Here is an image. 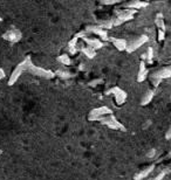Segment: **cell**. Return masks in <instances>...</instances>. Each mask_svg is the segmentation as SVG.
Segmentation results:
<instances>
[{
  "mask_svg": "<svg viewBox=\"0 0 171 180\" xmlns=\"http://www.w3.org/2000/svg\"><path fill=\"white\" fill-rule=\"evenodd\" d=\"M21 68H22V71L24 73H31L35 76H40V77H43V78H53L55 76V74L51 70H46L43 68H40V67H36L32 63L31 58H27L20 63Z\"/></svg>",
  "mask_w": 171,
  "mask_h": 180,
  "instance_id": "obj_1",
  "label": "cell"
},
{
  "mask_svg": "<svg viewBox=\"0 0 171 180\" xmlns=\"http://www.w3.org/2000/svg\"><path fill=\"white\" fill-rule=\"evenodd\" d=\"M96 120H99V122H101L102 124H105V125H108L109 127H111V129H118V130H122V131H126V127L120 123V122H117V120L113 116V115H109V116H104V117H100V118H97Z\"/></svg>",
  "mask_w": 171,
  "mask_h": 180,
  "instance_id": "obj_2",
  "label": "cell"
},
{
  "mask_svg": "<svg viewBox=\"0 0 171 180\" xmlns=\"http://www.w3.org/2000/svg\"><path fill=\"white\" fill-rule=\"evenodd\" d=\"M109 115H113V111L107 108V107H102V108H97V109H94L90 111L89 114V120H96L100 117H104V116H109Z\"/></svg>",
  "mask_w": 171,
  "mask_h": 180,
  "instance_id": "obj_3",
  "label": "cell"
},
{
  "mask_svg": "<svg viewBox=\"0 0 171 180\" xmlns=\"http://www.w3.org/2000/svg\"><path fill=\"white\" fill-rule=\"evenodd\" d=\"M2 37H4L5 40L12 42V43H15V42H18V41L21 39V33H20V30H18L17 28H11V30H7V32L2 35Z\"/></svg>",
  "mask_w": 171,
  "mask_h": 180,
  "instance_id": "obj_4",
  "label": "cell"
},
{
  "mask_svg": "<svg viewBox=\"0 0 171 180\" xmlns=\"http://www.w3.org/2000/svg\"><path fill=\"white\" fill-rule=\"evenodd\" d=\"M107 95H114L117 104H122V103L126 101V98H127L126 92H124L123 90H121L120 88H117V87L111 88L110 90H108V91H107Z\"/></svg>",
  "mask_w": 171,
  "mask_h": 180,
  "instance_id": "obj_5",
  "label": "cell"
},
{
  "mask_svg": "<svg viewBox=\"0 0 171 180\" xmlns=\"http://www.w3.org/2000/svg\"><path fill=\"white\" fill-rule=\"evenodd\" d=\"M86 30H87L88 33H95V34H97V35L101 37V40H103V41H108V40H109L107 30H102V28L99 27V26H90V27H87Z\"/></svg>",
  "mask_w": 171,
  "mask_h": 180,
  "instance_id": "obj_6",
  "label": "cell"
},
{
  "mask_svg": "<svg viewBox=\"0 0 171 180\" xmlns=\"http://www.w3.org/2000/svg\"><path fill=\"white\" fill-rule=\"evenodd\" d=\"M82 40H83L89 47H92L93 49H100V48H102L103 46H104V43H103L102 41H101L100 39H96V37L92 39V37H88V36H83Z\"/></svg>",
  "mask_w": 171,
  "mask_h": 180,
  "instance_id": "obj_7",
  "label": "cell"
},
{
  "mask_svg": "<svg viewBox=\"0 0 171 180\" xmlns=\"http://www.w3.org/2000/svg\"><path fill=\"white\" fill-rule=\"evenodd\" d=\"M79 50L80 52H82L88 59H94L95 56H96V52H95V49H93L92 47H89V46H83V47H79Z\"/></svg>",
  "mask_w": 171,
  "mask_h": 180,
  "instance_id": "obj_8",
  "label": "cell"
},
{
  "mask_svg": "<svg viewBox=\"0 0 171 180\" xmlns=\"http://www.w3.org/2000/svg\"><path fill=\"white\" fill-rule=\"evenodd\" d=\"M109 40L114 43V46H115L118 50H124V49H127V42H126V40L115 39V37H109Z\"/></svg>",
  "mask_w": 171,
  "mask_h": 180,
  "instance_id": "obj_9",
  "label": "cell"
},
{
  "mask_svg": "<svg viewBox=\"0 0 171 180\" xmlns=\"http://www.w3.org/2000/svg\"><path fill=\"white\" fill-rule=\"evenodd\" d=\"M146 41V36H142V37H139L138 40H136L134 43H131L129 47H127V50L128 52H134L135 49H137L142 43H144Z\"/></svg>",
  "mask_w": 171,
  "mask_h": 180,
  "instance_id": "obj_10",
  "label": "cell"
},
{
  "mask_svg": "<svg viewBox=\"0 0 171 180\" xmlns=\"http://www.w3.org/2000/svg\"><path fill=\"white\" fill-rule=\"evenodd\" d=\"M54 74H55V76H59V77L62 78V80H67V78L74 77V75H73L71 73H69V71H63V70H56Z\"/></svg>",
  "mask_w": 171,
  "mask_h": 180,
  "instance_id": "obj_11",
  "label": "cell"
},
{
  "mask_svg": "<svg viewBox=\"0 0 171 180\" xmlns=\"http://www.w3.org/2000/svg\"><path fill=\"white\" fill-rule=\"evenodd\" d=\"M58 61L60 62V63H62V64H65V66H69L70 63H71V60H70V58H69L68 55H61V56H59L58 58Z\"/></svg>",
  "mask_w": 171,
  "mask_h": 180,
  "instance_id": "obj_12",
  "label": "cell"
},
{
  "mask_svg": "<svg viewBox=\"0 0 171 180\" xmlns=\"http://www.w3.org/2000/svg\"><path fill=\"white\" fill-rule=\"evenodd\" d=\"M151 170H152V167H150V168H148V170H145V171H143V172H141L139 174H137L136 176V178L135 179L136 180H139V179H143L144 177H146L150 172H151Z\"/></svg>",
  "mask_w": 171,
  "mask_h": 180,
  "instance_id": "obj_13",
  "label": "cell"
},
{
  "mask_svg": "<svg viewBox=\"0 0 171 180\" xmlns=\"http://www.w3.org/2000/svg\"><path fill=\"white\" fill-rule=\"evenodd\" d=\"M145 5H146V4H144V2H138V1H135V2H129V4H128L129 7H135V8H139V7L145 6Z\"/></svg>",
  "mask_w": 171,
  "mask_h": 180,
  "instance_id": "obj_14",
  "label": "cell"
},
{
  "mask_svg": "<svg viewBox=\"0 0 171 180\" xmlns=\"http://www.w3.org/2000/svg\"><path fill=\"white\" fill-rule=\"evenodd\" d=\"M148 94H149V95H146L145 98H143V103H142V104H146V103L151 99V97H152V92L150 91V92H148Z\"/></svg>",
  "mask_w": 171,
  "mask_h": 180,
  "instance_id": "obj_15",
  "label": "cell"
},
{
  "mask_svg": "<svg viewBox=\"0 0 171 180\" xmlns=\"http://www.w3.org/2000/svg\"><path fill=\"white\" fill-rule=\"evenodd\" d=\"M68 49H69V53L73 54V55L76 54V53L79 52V48H77V47H68Z\"/></svg>",
  "mask_w": 171,
  "mask_h": 180,
  "instance_id": "obj_16",
  "label": "cell"
},
{
  "mask_svg": "<svg viewBox=\"0 0 171 180\" xmlns=\"http://www.w3.org/2000/svg\"><path fill=\"white\" fill-rule=\"evenodd\" d=\"M101 82H102V80H101V78H99V80L92 81V82H90L89 84H90V86H94V87H95V86H97V83H101Z\"/></svg>",
  "mask_w": 171,
  "mask_h": 180,
  "instance_id": "obj_17",
  "label": "cell"
},
{
  "mask_svg": "<svg viewBox=\"0 0 171 180\" xmlns=\"http://www.w3.org/2000/svg\"><path fill=\"white\" fill-rule=\"evenodd\" d=\"M2 78H5V71L0 68V80H2Z\"/></svg>",
  "mask_w": 171,
  "mask_h": 180,
  "instance_id": "obj_18",
  "label": "cell"
},
{
  "mask_svg": "<svg viewBox=\"0 0 171 180\" xmlns=\"http://www.w3.org/2000/svg\"><path fill=\"white\" fill-rule=\"evenodd\" d=\"M116 1H101V4H103V5H113V4H115Z\"/></svg>",
  "mask_w": 171,
  "mask_h": 180,
  "instance_id": "obj_19",
  "label": "cell"
},
{
  "mask_svg": "<svg viewBox=\"0 0 171 180\" xmlns=\"http://www.w3.org/2000/svg\"><path fill=\"white\" fill-rule=\"evenodd\" d=\"M1 153H2V151H1V150H0V154H1Z\"/></svg>",
  "mask_w": 171,
  "mask_h": 180,
  "instance_id": "obj_20",
  "label": "cell"
}]
</instances>
